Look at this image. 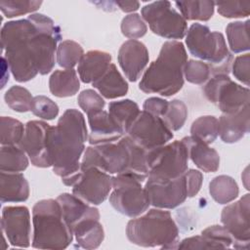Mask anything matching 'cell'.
I'll return each mask as SVG.
<instances>
[{
  "label": "cell",
  "mask_w": 250,
  "mask_h": 250,
  "mask_svg": "<svg viewBox=\"0 0 250 250\" xmlns=\"http://www.w3.org/2000/svg\"><path fill=\"white\" fill-rule=\"evenodd\" d=\"M145 189L150 205L160 209H174L188 198L185 176L176 179L147 178Z\"/></svg>",
  "instance_id": "obj_16"
},
{
  "label": "cell",
  "mask_w": 250,
  "mask_h": 250,
  "mask_svg": "<svg viewBox=\"0 0 250 250\" xmlns=\"http://www.w3.org/2000/svg\"><path fill=\"white\" fill-rule=\"evenodd\" d=\"M185 180L188 191V197L195 196L201 188L203 182V175L198 170L189 169L185 173Z\"/></svg>",
  "instance_id": "obj_47"
},
{
  "label": "cell",
  "mask_w": 250,
  "mask_h": 250,
  "mask_svg": "<svg viewBox=\"0 0 250 250\" xmlns=\"http://www.w3.org/2000/svg\"><path fill=\"white\" fill-rule=\"evenodd\" d=\"M80 88L79 78L73 68L55 70L49 78L50 92L58 98L75 95Z\"/></svg>",
  "instance_id": "obj_28"
},
{
  "label": "cell",
  "mask_w": 250,
  "mask_h": 250,
  "mask_svg": "<svg viewBox=\"0 0 250 250\" xmlns=\"http://www.w3.org/2000/svg\"><path fill=\"white\" fill-rule=\"evenodd\" d=\"M209 193L217 203L228 204L238 196L239 188L233 178L227 175H220L210 182Z\"/></svg>",
  "instance_id": "obj_30"
},
{
  "label": "cell",
  "mask_w": 250,
  "mask_h": 250,
  "mask_svg": "<svg viewBox=\"0 0 250 250\" xmlns=\"http://www.w3.org/2000/svg\"><path fill=\"white\" fill-rule=\"evenodd\" d=\"M33 235L31 245L38 249L62 250L73 240V232L63 219L57 199H42L32 208Z\"/></svg>",
  "instance_id": "obj_6"
},
{
  "label": "cell",
  "mask_w": 250,
  "mask_h": 250,
  "mask_svg": "<svg viewBox=\"0 0 250 250\" xmlns=\"http://www.w3.org/2000/svg\"><path fill=\"white\" fill-rule=\"evenodd\" d=\"M126 135L147 151L165 146L174 137L161 117L145 110L140 112Z\"/></svg>",
  "instance_id": "obj_14"
},
{
  "label": "cell",
  "mask_w": 250,
  "mask_h": 250,
  "mask_svg": "<svg viewBox=\"0 0 250 250\" xmlns=\"http://www.w3.org/2000/svg\"><path fill=\"white\" fill-rule=\"evenodd\" d=\"M4 100L11 109L18 112H26L31 110L33 97L26 88L15 85L6 91Z\"/></svg>",
  "instance_id": "obj_37"
},
{
  "label": "cell",
  "mask_w": 250,
  "mask_h": 250,
  "mask_svg": "<svg viewBox=\"0 0 250 250\" xmlns=\"http://www.w3.org/2000/svg\"><path fill=\"white\" fill-rule=\"evenodd\" d=\"M249 105L232 114H223L219 121V136L224 143L233 144L241 140L250 129Z\"/></svg>",
  "instance_id": "obj_22"
},
{
  "label": "cell",
  "mask_w": 250,
  "mask_h": 250,
  "mask_svg": "<svg viewBox=\"0 0 250 250\" xmlns=\"http://www.w3.org/2000/svg\"><path fill=\"white\" fill-rule=\"evenodd\" d=\"M81 167H96L110 175L127 174L144 183L148 177L147 150L125 135L115 143L86 147Z\"/></svg>",
  "instance_id": "obj_2"
},
{
  "label": "cell",
  "mask_w": 250,
  "mask_h": 250,
  "mask_svg": "<svg viewBox=\"0 0 250 250\" xmlns=\"http://www.w3.org/2000/svg\"><path fill=\"white\" fill-rule=\"evenodd\" d=\"M218 13L224 18H245L250 13L249 1H227L215 2Z\"/></svg>",
  "instance_id": "obj_45"
},
{
  "label": "cell",
  "mask_w": 250,
  "mask_h": 250,
  "mask_svg": "<svg viewBox=\"0 0 250 250\" xmlns=\"http://www.w3.org/2000/svg\"><path fill=\"white\" fill-rule=\"evenodd\" d=\"M111 63V55L98 50L84 54L78 62L77 72L83 83H93L101 78Z\"/></svg>",
  "instance_id": "obj_23"
},
{
  "label": "cell",
  "mask_w": 250,
  "mask_h": 250,
  "mask_svg": "<svg viewBox=\"0 0 250 250\" xmlns=\"http://www.w3.org/2000/svg\"><path fill=\"white\" fill-rule=\"evenodd\" d=\"M78 105L87 114H93L100 110H103L105 103L100 94L93 89H86L80 92L77 98Z\"/></svg>",
  "instance_id": "obj_44"
},
{
  "label": "cell",
  "mask_w": 250,
  "mask_h": 250,
  "mask_svg": "<svg viewBox=\"0 0 250 250\" xmlns=\"http://www.w3.org/2000/svg\"><path fill=\"white\" fill-rule=\"evenodd\" d=\"M25 125L20 120L2 116L0 123V143L1 146L19 145L23 137Z\"/></svg>",
  "instance_id": "obj_36"
},
{
  "label": "cell",
  "mask_w": 250,
  "mask_h": 250,
  "mask_svg": "<svg viewBox=\"0 0 250 250\" xmlns=\"http://www.w3.org/2000/svg\"><path fill=\"white\" fill-rule=\"evenodd\" d=\"M203 93L224 114L235 113L249 105V89L235 83L227 74L212 76L203 87Z\"/></svg>",
  "instance_id": "obj_11"
},
{
  "label": "cell",
  "mask_w": 250,
  "mask_h": 250,
  "mask_svg": "<svg viewBox=\"0 0 250 250\" xmlns=\"http://www.w3.org/2000/svg\"><path fill=\"white\" fill-rule=\"evenodd\" d=\"M249 22L247 20L245 21H232L227 25V38L232 53H243L249 50Z\"/></svg>",
  "instance_id": "obj_33"
},
{
  "label": "cell",
  "mask_w": 250,
  "mask_h": 250,
  "mask_svg": "<svg viewBox=\"0 0 250 250\" xmlns=\"http://www.w3.org/2000/svg\"><path fill=\"white\" fill-rule=\"evenodd\" d=\"M29 164L28 156L19 146H1L0 171L17 173L24 171Z\"/></svg>",
  "instance_id": "obj_31"
},
{
  "label": "cell",
  "mask_w": 250,
  "mask_h": 250,
  "mask_svg": "<svg viewBox=\"0 0 250 250\" xmlns=\"http://www.w3.org/2000/svg\"><path fill=\"white\" fill-rule=\"evenodd\" d=\"M41 4L42 1L4 0L0 2V10L7 18H14L35 12Z\"/></svg>",
  "instance_id": "obj_41"
},
{
  "label": "cell",
  "mask_w": 250,
  "mask_h": 250,
  "mask_svg": "<svg viewBox=\"0 0 250 250\" xmlns=\"http://www.w3.org/2000/svg\"><path fill=\"white\" fill-rule=\"evenodd\" d=\"M28 18L36 25L31 39L33 58L39 73L46 75L55 66V54L58 42L62 39L61 29L52 19L43 14H32Z\"/></svg>",
  "instance_id": "obj_9"
},
{
  "label": "cell",
  "mask_w": 250,
  "mask_h": 250,
  "mask_svg": "<svg viewBox=\"0 0 250 250\" xmlns=\"http://www.w3.org/2000/svg\"><path fill=\"white\" fill-rule=\"evenodd\" d=\"M29 196V185L20 173H0V198L2 203L23 202Z\"/></svg>",
  "instance_id": "obj_25"
},
{
  "label": "cell",
  "mask_w": 250,
  "mask_h": 250,
  "mask_svg": "<svg viewBox=\"0 0 250 250\" xmlns=\"http://www.w3.org/2000/svg\"><path fill=\"white\" fill-rule=\"evenodd\" d=\"M231 70L233 76L241 83L249 86L250 80V56L248 53L240 55L234 59L231 64Z\"/></svg>",
  "instance_id": "obj_46"
},
{
  "label": "cell",
  "mask_w": 250,
  "mask_h": 250,
  "mask_svg": "<svg viewBox=\"0 0 250 250\" xmlns=\"http://www.w3.org/2000/svg\"><path fill=\"white\" fill-rule=\"evenodd\" d=\"M190 136L210 145L219 136V121L213 115H203L195 119L190 127Z\"/></svg>",
  "instance_id": "obj_34"
},
{
  "label": "cell",
  "mask_w": 250,
  "mask_h": 250,
  "mask_svg": "<svg viewBox=\"0 0 250 250\" xmlns=\"http://www.w3.org/2000/svg\"><path fill=\"white\" fill-rule=\"evenodd\" d=\"M188 54L181 41L165 42L155 61L146 68L139 84L140 90L146 94H159L171 97L184 86V67Z\"/></svg>",
  "instance_id": "obj_3"
},
{
  "label": "cell",
  "mask_w": 250,
  "mask_h": 250,
  "mask_svg": "<svg viewBox=\"0 0 250 250\" xmlns=\"http://www.w3.org/2000/svg\"><path fill=\"white\" fill-rule=\"evenodd\" d=\"M57 62L60 66L73 68L84 55V50L80 44L73 40L62 41L57 48Z\"/></svg>",
  "instance_id": "obj_35"
},
{
  "label": "cell",
  "mask_w": 250,
  "mask_h": 250,
  "mask_svg": "<svg viewBox=\"0 0 250 250\" xmlns=\"http://www.w3.org/2000/svg\"><path fill=\"white\" fill-rule=\"evenodd\" d=\"M114 4L125 13H132L140 8V3L138 1H116Z\"/></svg>",
  "instance_id": "obj_49"
},
{
  "label": "cell",
  "mask_w": 250,
  "mask_h": 250,
  "mask_svg": "<svg viewBox=\"0 0 250 250\" xmlns=\"http://www.w3.org/2000/svg\"><path fill=\"white\" fill-rule=\"evenodd\" d=\"M186 45L192 56L209 64L212 76L229 74L232 56L221 32L212 31L201 23H192L186 34Z\"/></svg>",
  "instance_id": "obj_7"
},
{
  "label": "cell",
  "mask_w": 250,
  "mask_h": 250,
  "mask_svg": "<svg viewBox=\"0 0 250 250\" xmlns=\"http://www.w3.org/2000/svg\"><path fill=\"white\" fill-rule=\"evenodd\" d=\"M201 235L208 242L210 249H227L233 243L232 236L224 226H210L202 230Z\"/></svg>",
  "instance_id": "obj_39"
},
{
  "label": "cell",
  "mask_w": 250,
  "mask_h": 250,
  "mask_svg": "<svg viewBox=\"0 0 250 250\" xmlns=\"http://www.w3.org/2000/svg\"><path fill=\"white\" fill-rule=\"evenodd\" d=\"M188 152L185 143L174 141L147 151L148 177L154 179H176L188 171Z\"/></svg>",
  "instance_id": "obj_10"
},
{
  "label": "cell",
  "mask_w": 250,
  "mask_h": 250,
  "mask_svg": "<svg viewBox=\"0 0 250 250\" xmlns=\"http://www.w3.org/2000/svg\"><path fill=\"white\" fill-rule=\"evenodd\" d=\"M35 31L36 25L28 17L7 21L1 28L3 57L18 82H27L39 73L31 46Z\"/></svg>",
  "instance_id": "obj_4"
},
{
  "label": "cell",
  "mask_w": 250,
  "mask_h": 250,
  "mask_svg": "<svg viewBox=\"0 0 250 250\" xmlns=\"http://www.w3.org/2000/svg\"><path fill=\"white\" fill-rule=\"evenodd\" d=\"M147 31V26L143 18L137 14H129L125 16L121 21V32L130 40H136L143 37Z\"/></svg>",
  "instance_id": "obj_42"
},
{
  "label": "cell",
  "mask_w": 250,
  "mask_h": 250,
  "mask_svg": "<svg viewBox=\"0 0 250 250\" xmlns=\"http://www.w3.org/2000/svg\"><path fill=\"white\" fill-rule=\"evenodd\" d=\"M249 205L250 197L246 193L237 201L227 205L221 214V222L232 236V247L236 249L249 248Z\"/></svg>",
  "instance_id": "obj_17"
},
{
  "label": "cell",
  "mask_w": 250,
  "mask_h": 250,
  "mask_svg": "<svg viewBox=\"0 0 250 250\" xmlns=\"http://www.w3.org/2000/svg\"><path fill=\"white\" fill-rule=\"evenodd\" d=\"M140 112L141 110L139 105L134 101L129 99L111 102L108 104L109 115L121 129L124 135L127 134Z\"/></svg>",
  "instance_id": "obj_29"
},
{
  "label": "cell",
  "mask_w": 250,
  "mask_h": 250,
  "mask_svg": "<svg viewBox=\"0 0 250 250\" xmlns=\"http://www.w3.org/2000/svg\"><path fill=\"white\" fill-rule=\"evenodd\" d=\"M142 18L150 30L166 39H182L188 32V23L169 1H155L142 8Z\"/></svg>",
  "instance_id": "obj_12"
},
{
  "label": "cell",
  "mask_w": 250,
  "mask_h": 250,
  "mask_svg": "<svg viewBox=\"0 0 250 250\" xmlns=\"http://www.w3.org/2000/svg\"><path fill=\"white\" fill-rule=\"evenodd\" d=\"M2 230L14 247L26 248L30 245V213L25 206H6L2 210Z\"/></svg>",
  "instance_id": "obj_18"
},
{
  "label": "cell",
  "mask_w": 250,
  "mask_h": 250,
  "mask_svg": "<svg viewBox=\"0 0 250 250\" xmlns=\"http://www.w3.org/2000/svg\"><path fill=\"white\" fill-rule=\"evenodd\" d=\"M72 232L77 244L84 249L98 248L104 238L100 218H89L82 221L73 228Z\"/></svg>",
  "instance_id": "obj_27"
},
{
  "label": "cell",
  "mask_w": 250,
  "mask_h": 250,
  "mask_svg": "<svg viewBox=\"0 0 250 250\" xmlns=\"http://www.w3.org/2000/svg\"><path fill=\"white\" fill-rule=\"evenodd\" d=\"M188 148V158L203 172H216L220 167V155L217 150L191 136L182 139Z\"/></svg>",
  "instance_id": "obj_24"
},
{
  "label": "cell",
  "mask_w": 250,
  "mask_h": 250,
  "mask_svg": "<svg viewBox=\"0 0 250 250\" xmlns=\"http://www.w3.org/2000/svg\"><path fill=\"white\" fill-rule=\"evenodd\" d=\"M66 224L72 230L82 221L89 218H100L98 208L84 202L73 193H62L57 198Z\"/></svg>",
  "instance_id": "obj_21"
},
{
  "label": "cell",
  "mask_w": 250,
  "mask_h": 250,
  "mask_svg": "<svg viewBox=\"0 0 250 250\" xmlns=\"http://www.w3.org/2000/svg\"><path fill=\"white\" fill-rule=\"evenodd\" d=\"M52 130L53 126L41 120H31L25 124L24 134L19 146L35 167L52 166Z\"/></svg>",
  "instance_id": "obj_13"
},
{
  "label": "cell",
  "mask_w": 250,
  "mask_h": 250,
  "mask_svg": "<svg viewBox=\"0 0 250 250\" xmlns=\"http://www.w3.org/2000/svg\"><path fill=\"white\" fill-rule=\"evenodd\" d=\"M88 123L90 127L88 140L91 146L115 143L125 136L108 111L104 109L88 115Z\"/></svg>",
  "instance_id": "obj_20"
},
{
  "label": "cell",
  "mask_w": 250,
  "mask_h": 250,
  "mask_svg": "<svg viewBox=\"0 0 250 250\" xmlns=\"http://www.w3.org/2000/svg\"><path fill=\"white\" fill-rule=\"evenodd\" d=\"M176 6L187 21H209L215 9L213 1H176Z\"/></svg>",
  "instance_id": "obj_32"
},
{
  "label": "cell",
  "mask_w": 250,
  "mask_h": 250,
  "mask_svg": "<svg viewBox=\"0 0 250 250\" xmlns=\"http://www.w3.org/2000/svg\"><path fill=\"white\" fill-rule=\"evenodd\" d=\"M31 112L35 116L41 119L52 120L58 116L59 106L50 98L39 95V96L33 97V101L31 104Z\"/></svg>",
  "instance_id": "obj_43"
},
{
  "label": "cell",
  "mask_w": 250,
  "mask_h": 250,
  "mask_svg": "<svg viewBox=\"0 0 250 250\" xmlns=\"http://www.w3.org/2000/svg\"><path fill=\"white\" fill-rule=\"evenodd\" d=\"M117 60L129 81H137L148 63L149 56L146 45L138 40L125 41L119 51Z\"/></svg>",
  "instance_id": "obj_19"
},
{
  "label": "cell",
  "mask_w": 250,
  "mask_h": 250,
  "mask_svg": "<svg viewBox=\"0 0 250 250\" xmlns=\"http://www.w3.org/2000/svg\"><path fill=\"white\" fill-rule=\"evenodd\" d=\"M188 117V107L181 100H172L169 102L168 108L161 117L166 126L172 131L180 130L186 123Z\"/></svg>",
  "instance_id": "obj_38"
},
{
  "label": "cell",
  "mask_w": 250,
  "mask_h": 250,
  "mask_svg": "<svg viewBox=\"0 0 250 250\" xmlns=\"http://www.w3.org/2000/svg\"><path fill=\"white\" fill-rule=\"evenodd\" d=\"M128 240L142 247L177 248L179 229L169 211L160 208L146 210L130 220L126 227Z\"/></svg>",
  "instance_id": "obj_5"
},
{
  "label": "cell",
  "mask_w": 250,
  "mask_h": 250,
  "mask_svg": "<svg viewBox=\"0 0 250 250\" xmlns=\"http://www.w3.org/2000/svg\"><path fill=\"white\" fill-rule=\"evenodd\" d=\"M88 130L84 115L77 109H66L53 126L51 151L52 167L62 182L72 187L80 172L81 156L85 151Z\"/></svg>",
  "instance_id": "obj_1"
},
{
  "label": "cell",
  "mask_w": 250,
  "mask_h": 250,
  "mask_svg": "<svg viewBox=\"0 0 250 250\" xmlns=\"http://www.w3.org/2000/svg\"><path fill=\"white\" fill-rule=\"evenodd\" d=\"M92 85L102 97L109 100L125 96L129 88L127 81L114 63H110L104 74L93 82Z\"/></svg>",
  "instance_id": "obj_26"
},
{
  "label": "cell",
  "mask_w": 250,
  "mask_h": 250,
  "mask_svg": "<svg viewBox=\"0 0 250 250\" xmlns=\"http://www.w3.org/2000/svg\"><path fill=\"white\" fill-rule=\"evenodd\" d=\"M168 104L169 102L164 99L158 97H151L145 101L143 108L145 111L152 115L162 117L168 108Z\"/></svg>",
  "instance_id": "obj_48"
},
{
  "label": "cell",
  "mask_w": 250,
  "mask_h": 250,
  "mask_svg": "<svg viewBox=\"0 0 250 250\" xmlns=\"http://www.w3.org/2000/svg\"><path fill=\"white\" fill-rule=\"evenodd\" d=\"M184 77L189 83L201 85L206 83L212 77V72L207 62L202 61L189 60L185 64Z\"/></svg>",
  "instance_id": "obj_40"
},
{
  "label": "cell",
  "mask_w": 250,
  "mask_h": 250,
  "mask_svg": "<svg viewBox=\"0 0 250 250\" xmlns=\"http://www.w3.org/2000/svg\"><path fill=\"white\" fill-rule=\"evenodd\" d=\"M111 190L109 194L111 206L127 217L136 218L144 214L150 205L143 183L131 175L113 176Z\"/></svg>",
  "instance_id": "obj_8"
},
{
  "label": "cell",
  "mask_w": 250,
  "mask_h": 250,
  "mask_svg": "<svg viewBox=\"0 0 250 250\" xmlns=\"http://www.w3.org/2000/svg\"><path fill=\"white\" fill-rule=\"evenodd\" d=\"M112 177L96 167H81L72 185V193L91 205L102 204L112 189Z\"/></svg>",
  "instance_id": "obj_15"
}]
</instances>
